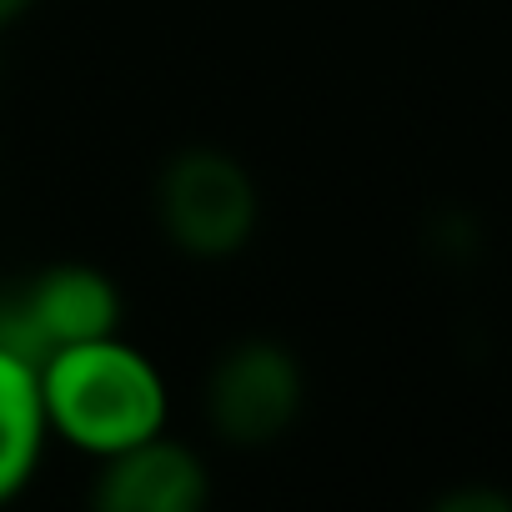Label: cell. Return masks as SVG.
Listing matches in <instances>:
<instances>
[{"label": "cell", "instance_id": "ba28073f", "mask_svg": "<svg viewBox=\"0 0 512 512\" xmlns=\"http://www.w3.org/2000/svg\"><path fill=\"white\" fill-rule=\"evenodd\" d=\"M36 6V0H0V31H6V26H16L26 11Z\"/></svg>", "mask_w": 512, "mask_h": 512}, {"label": "cell", "instance_id": "7a4b0ae2", "mask_svg": "<svg viewBox=\"0 0 512 512\" xmlns=\"http://www.w3.org/2000/svg\"><path fill=\"white\" fill-rule=\"evenodd\" d=\"M256 216H262V201H256L251 171L216 146L171 156L156 181V221L166 241L196 262L236 256L251 241Z\"/></svg>", "mask_w": 512, "mask_h": 512}, {"label": "cell", "instance_id": "277c9868", "mask_svg": "<svg viewBox=\"0 0 512 512\" xmlns=\"http://www.w3.org/2000/svg\"><path fill=\"white\" fill-rule=\"evenodd\" d=\"M211 422L231 442H272L302 407V367L282 342H236L211 372Z\"/></svg>", "mask_w": 512, "mask_h": 512}, {"label": "cell", "instance_id": "3957f363", "mask_svg": "<svg viewBox=\"0 0 512 512\" xmlns=\"http://www.w3.org/2000/svg\"><path fill=\"white\" fill-rule=\"evenodd\" d=\"M121 332V287L91 262H56L0 292V347L41 372L61 347Z\"/></svg>", "mask_w": 512, "mask_h": 512}, {"label": "cell", "instance_id": "6da1fadb", "mask_svg": "<svg viewBox=\"0 0 512 512\" xmlns=\"http://www.w3.org/2000/svg\"><path fill=\"white\" fill-rule=\"evenodd\" d=\"M41 407L46 427L81 452L116 457L136 442L166 432V377L156 362L116 337H96L81 347H61L41 362Z\"/></svg>", "mask_w": 512, "mask_h": 512}, {"label": "cell", "instance_id": "52a82bcc", "mask_svg": "<svg viewBox=\"0 0 512 512\" xmlns=\"http://www.w3.org/2000/svg\"><path fill=\"white\" fill-rule=\"evenodd\" d=\"M432 512H512V497L497 492V487H457Z\"/></svg>", "mask_w": 512, "mask_h": 512}, {"label": "cell", "instance_id": "5b68a950", "mask_svg": "<svg viewBox=\"0 0 512 512\" xmlns=\"http://www.w3.org/2000/svg\"><path fill=\"white\" fill-rule=\"evenodd\" d=\"M206 507V467L166 437L136 442L106 457L96 482V512H201Z\"/></svg>", "mask_w": 512, "mask_h": 512}, {"label": "cell", "instance_id": "8992f818", "mask_svg": "<svg viewBox=\"0 0 512 512\" xmlns=\"http://www.w3.org/2000/svg\"><path fill=\"white\" fill-rule=\"evenodd\" d=\"M46 437L51 427L41 407V372L0 347V502H11L31 482Z\"/></svg>", "mask_w": 512, "mask_h": 512}]
</instances>
